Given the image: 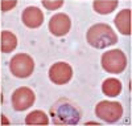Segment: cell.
I'll return each instance as SVG.
<instances>
[{
  "instance_id": "cell-6",
  "label": "cell",
  "mask_w": 132,
  "mask_h": 126,
  "mask_svg": "<svg viewBox=\"0 0 132 126\" xmlns=\"http://www.w3.org/2000/svg\"><path fill=\"white\" fill-rule=\"evenodd\" d=\"M35 100H36V96L32 89H29L27 86H21L13 92L12 106L16 111H23V110L29 109L35 104Z\"/></svg>"
},
{
  "instance_id": "cell-8",
  "label": "cell",
  "mask_w": 132,
  "mask_h": 126,
  "mask_svg": "<svg viewBox=\"0 0 132 126\" xmlns=\"http://www.w3.org/2000/svg\"><path fill=\"white\" fill-rule=\"evenodd\" d=\"M71 27V20L66 13H56L50 17L49 21V31L53 36H65L68 35Z\"/></svg>"
},
{
  "instance_id": "cell-1",
  "label": "cell",
  "mask_w": 132,
  "mask_h": 126,
  "mask_svg": "<svg viewBox=\"0 0 132 126\" xmlns=\"http://www.w3.org/2000/svg\"><path fill=\"white\" fill-rule=\"evenodd\" d=\"M50 116L54 125H77L81 120V111L73 102L62 98L52 106Z\"/></svg>"
},
{
  "instance_id": "cell-12",
  "label": "cell",
  "mask_w": 132,
  "mask_h": 126,
  "mask_svg": "<svg viewBox=\"0 0 132 126\" xmlns=\"http://www.w3.org/2000/svg\"><path fill=\"white\" fill-rule=\"evenodd\" d=\"M118 0H95L93 7L94 11L99 15H108L118 7Z\"/></svg>"
},
{
  "instance_id": "cell-13",
  "label": "cell",
  "mask_w": 132,
  "mask_h": 126,
  "mask_svg": "<svg viewBox=\"0 0 132 126\" xmlns=\"http://www.w3.org/2000/svg\"><path fill=\"white\" fill-rule=\"evenodd\" d=\"M17 47V37L13 32L11 31H3L2 32V52L3 53H11Z\"/></svg>"
},
{
  "instance_id": "cell-11",
  "label": "cell",
  "mask_w": 132,
  "mask_h": 126,
  "mask_svg": "<svg viewBox=\"0 0 132 126\" xmlns=\"http://www.w3.org/2000/svg\"><path fill=\"white\" fill-rule=\"evenodd\" d=\"M122 82L118 78H107L102 84V92L108 97H116L122 92Z\"/></svg>"
},
{
  "instance_id": "cell-2",
  "label": "cell",
  "mask_w": 132,
  "mask_h": 126,
  "mask_svg": "<svg viewBox=\"0 0 132 126\" xmlns=\"http://www.w3.org/2000/svg\"><path fill=\"white\" fill-rule=\"evenodd\" d=\"M86 39L87 43L96 49H104L118 43L116 33L108 24H104V23H98L90 27V29L87 31Z\"/></svg>"
},
{
  "instance_id": "cell-15",
  "label": "cell",
  "mask_w": 132,
  "mask_h": 126,
  "mask_svg": "<svg viewBox=\"0 0 132 126\" xmlns=\"http://www.w3.org/2000/svg\"><path fill=\"white\" fill-rule=\"evenodd\" d=\"M42 5L49 11H56L63 5V0H42Z\"/></svg>"
},
{
  "instance_id": "cell-16",
  "label": "cell",
  "mask_w": 132,
  "mask_h": 126,
  "mask_svg": "<svg viewBox=\"0 0 132 126\" xmlns=\"http://www.w3.org/2000/svg\"><path fill=\"white\" fill-rule=\"evenodd\" d=\"M17 2L16 0H2V11L3 12H8V11H11L13 7H16Z\"/></svg>"
},
{
  "instance_id": "cell-5",
  "label": "cell",
  "mask_w": 132,
  "mask_h": 126,
  "mask_svg": "<svg viewBox=\"0 0 132 126\" xmlns=\"http://www.w3.org/2000/svg\"><path fill=\"white\" fill-rule=\"evenodd\" d=\"M95 116L107 123H114L123 116V106L114 101H101L95 106Z\"/></svg>"
},
{
  "instance_id": "cell-4",
  "label": "cell",
  "mask_w": 132,
  "mask_h": 126,
  "mask_svg": "<svg viewBox=\"0 0 132 126\" xmlns=\"http://www.w3.org/2000/svg\"><path fill=\"white\" fill-rule=\"evenodd\" d=\"M9 69L15 77L19 78H27L33 73L35 69V61L29 54L25 53H17L15 54L9 62Z\"/></svg>"
},
{
  "instance_id": "cell-7",
  "label": "cell",
  "mask_w": 132,
  "mask_h": 126,
  "mask_svg": "<svg viewBox=\"0 0 132 126\" xmlns=\"http://www.w3.org/2000/svg\"><path fill=\"white\" fill-rule=\"evenodd\" d=\"M71 77H73V69L65 61H58L56 64H53L49 69V78L56 85L68 84L71 80Z\"/></svg>"
},
{
  "instance_id": "cell-14",
  "label": "cell",
  "mask_w": 132,
  "mask_h": 126,
  "mask_svg": "<svg viewBox=\"0 0 132 126\" xmlns=\"http://www.w3.org/2000/svg\"><path fill=\"white\" fill-rule=\"evenodd\" d=\"M25 123L27 125H48L49 117L41 110H33L25 117Z\"/></svg>"
},
{
  "instance_id": "cell-9",
  "label": "cell",
  "mask_w": 132,
  "mask_h": 126,
  "mask_svg": "<svg viewBox=\"0 0 132 126\" xmlns=\"http://www.w3.org/2000/svg\"><path fill=\"white\" fill-rule=\"evenodd\" d=\"M21 20L28 28H38L44 23V13L38 7H27L23 11Z\"/></svg>"
},
{
  "instance_id": "cell-3",
  "label": "cell",
  "mask_w": 132,
  "mask_h": 126,
  "mask_svg": "<svg viewBox=\"0 0 132 126\" xmlns=\"http://www.w3.org/2000/svg\"><path fill=\"white\" fill-rule=\"evenodd\" d=\"M102 68L112 74L122 73L127 68V57L120 49H111L102 54Z\"/></svg>"
},
{
  "instance_id": "cell-10",
  "label": "cell",
  "mask_w": 132,
  "mask_h": 126,
  "mask_svg": "<svg viewBox=\"0 0 132 126\" xmlns=\"http://www.w3.org/2000/svg\"><path fill=\"white\" fill-rule=\"evenodd\" d=\"M114 23L122 35H127V36L131 35V9L126 8L123 11H120L116 15Z\"/></svg>"
}]
</instances>
